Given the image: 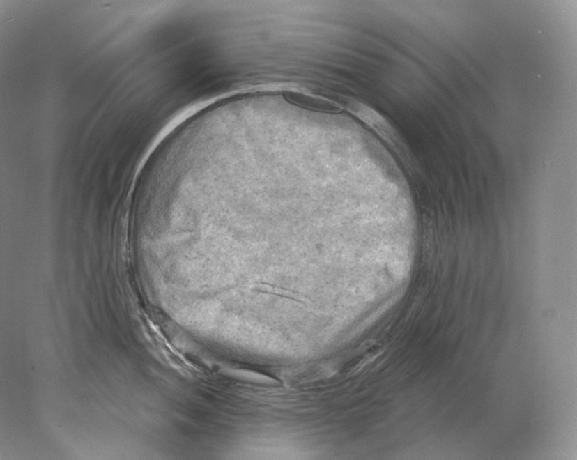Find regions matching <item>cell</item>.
Wrapping results in <instances>:
<instances>
[{
  "label": "cell",
  "mask_w": 577,
  "mask_h": 460,
  "mask_svg": "<svg viewBox=\"0 0 577 460\" xmlns=\"http://www.w3.org/2000/svg\"><path fill=\"white\" fill-rule=\"evenodd\" d=\"M285 97L294 105L302 106V107L311 109V110L326 112V113L340 112V109L332 105L331 102L308 95V94L296 93V91H286Z\"/></svg>",
  "instance_id": "1"
}]
</instances>
